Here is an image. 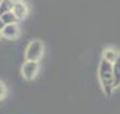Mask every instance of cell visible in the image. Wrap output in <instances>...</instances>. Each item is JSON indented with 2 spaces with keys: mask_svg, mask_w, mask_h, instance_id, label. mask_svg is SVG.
<instances>
[{
  "mask_svg": "<svg viewBox=\"0 0 120 114\" xmlns=\"http://www.w3.org/2000/svg\"><path fill=\"white\" fill-rule=\"evenodd\" d=\"M120 53L116 50V48H112V47H108L103 51V59L108 61L109 63H113V62L119 58Z\"/></svg>",
  "mask_w": 120,
  "mask_h": 114,
  "instance_id": "obj_5",
  "label": "cell"
},
{
  "mask_svg": "<svg viewBox=\"0 0 120 114\" xmlns=\"http://www.w3.org/2000/svg\"><path fill=\"white\" fill-rule=\"evenodd\" d=\"M4 95H5V87H4V85L0 82V99H1Z\"/></svg>",
  "mask_w": 120,
  "mask_h": 114,
  "instance_id": "obj_10",
  "label": "cell"
},
{
  "mask_svg": "<svg viewBox=\"0 0 120 114\" xmlns=\"http://www.w3.org/2000/svg\"><path fill=\"white\" fill-rule=\"evenodd\" d=\"M1 20L4 22V24H11V23H15L17 20V18L15 16V13L12 11H9V12H5L1 15Z\"/></svg>",
  "mask_w": 120,
  "mask_h": 114,
  "instance_id": "obj_9",
  "label": "cell"
},
{
  "mask_svg": "<svg viewBox=\"0 0 120 114\" xmlns=\"http://www.w3.org/2000/svg\"><path fill=\"white\" fill-rule=\"evenodd\" d=\"M99 79L101 83L104 94L109 97L115 89V82H113V67L112 63H109L105 59H101L100 66H99Z\"/></svg>",
  "mask_w": 120,
  "mask_h": 114,
  "instance_id": "obj_1",
  "label": "cell"
},
{
  "mask_svg": "<svg viewBox=\"0 0 120 114\" xmlns=\"http://www.w3.org/2000/svg\"><path fill=\"white\" fill-rule=\"evenodd\" d=\"M12 12L15 13V16H16L17 19H23V18H24V16L27 15L28 9H27V7L23 4L22 1H16V3L13 4Z\"/></svg>",
  "mask_w": 120,
  "mask_h": 114,
  "instance_id": "obj_6",
  "label": "cell"
},
{
  "mask_svg": "<svg viewBox=\"0 0 120 114\" xmlns=\"http://www.w3.org/2000/svg\"><path fill=\"white\" fill-rule=\"evenodd\" d=\"M44 46L41 43V40H32L30 46L27 47L26 58L27 61H40V58L43 57Z\"/></svg>",
  "mask_w": 120,
  "mask_h": 114,
  "instance_id": "obj_2",
  "label": "cell"
},
{
  "mask_svg": "<svg viewBox=\"0 0 120 114\" xmlns=\"http://www.w3.org/2000/svg\"><path fill=\"white\" fill-rule=\"evenodd\" d=\"M39 62L38 61H27L22 66V75L23 78L27 81H32V79L38 75L39 73Z\"/></svg>",
  "mask_w": 120,
  "mask_h": 114,
  "instance_id": "obj_3",
  "label": "cell"
},
{
  "mask_svg": "<svg viewBox=\"0 0 120 114\" xmlns=\"http://www.w3.org/2000/svg\"><path fill=\"white\" fill-rule=\"evenodd\" d=\"M113 82H115V87H120V55L113 63Z\"/></svg>",
  "mask_w": 120,
  "mask_h": 114,
  "instance_id": "obj_7",
  "label": "cell"
},
{
  "mask_svg": "<svg viewBox=\"0 0 120 114\" xmlns=\"http://www.w3.org/2000/svg\"><path fill=\"white\" fill-rule=\"evenodd\" d=\"M13 4H15V1H12V0H1L0 1V15L12 11Z\"/></svg>",
  "mask_w": 120,
  "mask_h": 114,
  "instance_id": "obj_8",
  "label": "cell"
},
{
  "mask_svg": "<svg viewBox=\"0 0 120 114\" xmlns=\"http://www.w3.org/2000/svg\"><path fill=\"white\" fill-rule=\"evenodd\" d=\"M1 35L7 38V39H16L19 36V27L15 23L11 24H4L3 30H1Z\"/></svg>",
  "mask_w": 120,
  "mask_h": 114,
  "instance_id": "obj_4",
  "label": "cell"
},
{
  "mask_svg": "<svg viewBox=\"0 0 120 114\" xmlns=\"http://www.w3.org/2000/svg\"><path fill=\"white\" fill-rule=\"evenodd\" d=\"M0 1H1V0H0Z\"/></svg>",
  "mask_w": 120,
  "mask_h": 114,
  "instance_id": "obj_11",
  "label": "cell"
}]
</instances>
